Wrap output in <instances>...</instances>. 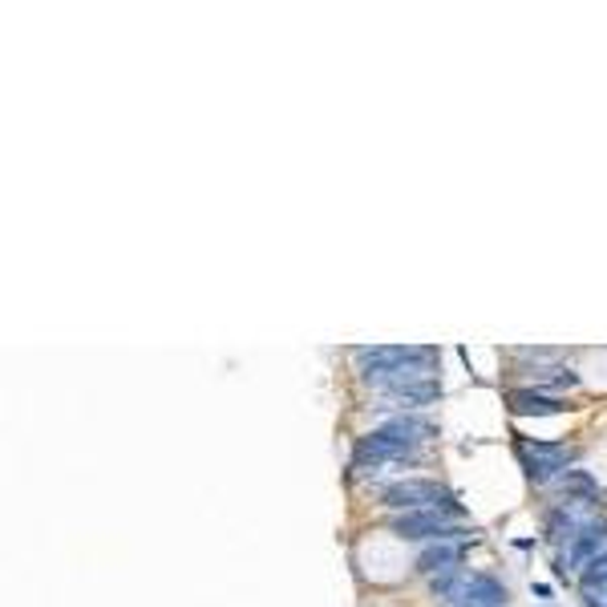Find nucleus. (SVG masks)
<instances>
[{"label":"nucleus","mask_w":607,"mask_h":607,"mask_svg":"<svg viewBox=\"0 0 607 607\" xmlns=\"http://www.w3.org/2000/svg\"><path fill=\"white\" fill-rule=\"evenodd\" d=\"M430 426L426 421H414V417H401V421H389L381 430L365 433L353 450V461L365 470V466H381V461H397L405 454H414L417 445L430 438Z\"/></svg>","instance_id":"f257e3e1"},{"label":"nucleus","mask_w":607,"mask_h":607,"mask_svg":"<svg viewBox=\"0 0 607 607\" xmlns=\"http://www.w3.org/2000/svg\"><path fill=\"white\" fill-rule=\"evenodd\" d=\"M604 547H607V522L592 519L564 547V555H559V571H583V567L592 564V559H599V555H604Z\"/></svg>","instance_id":"423d86ee"},{"label":"nucleus","mask_w":607,"mask_h":607,"mask_svg":"<svg viewBox=\"0 0 607 607\" xmlns=\"http://www.w3.org/2000/svg\"><path fill=\"white\" fill-rule=\"evenodd\" d=\"M519 454L527 461L531 482H551V478L564 475L567 466L579 458L576 445H559V442H519Z\"/></svg>","instance_id":"20e7f679"},{"label":"nucleus","mask_w":607,"mask_h":607,"mask_svg":"<svg viewBox=\"0 0 607 607\" xmlns=\"http://www.w3.org/2000/svg\"><path fill=\"white\" fill-rule=\"evenodd\" d=\"M458 564H461L458 543H433V547L421 551L417 571H426V576H445V571H458Z\"/></svg>","instance_id":"1a4fd4ad"},{"label":"nucleus","mask_w":607,"mask_h":607,"mask_svg":"<svg viewBox=\"0 0 607 607\" xmlns=\"http://www.w3.org/2000/svg\"><path fill=\"white\" fill-rule=\"evenodd\" d=\"M587 522H592V515H587V503H583V498H579V503H571V506H559V510H555V515H551V522H547V534L551 539H555V543H571V539H576L579 531H583V527H587Z\"/></svg>","instance_id":"6e6552de"},{"label":"nucleus","mask_w":607,"mask_h":607,"mask_svg":"<svg viewBox=\"0 0 607 607\" xmlns=\"http://www.w3.org/2000/svg\"><path fill=\"white\" fill-rule=\"evenodd\" d=\"M531 381H539V385H579V377L567 365H543V369H531Z\"/></svg>","instance_id":"9b49d317"},{"label":"nucleus","mask_w":607,"mask_h":607,"mask_svg":"<svg viewBox=\"0 0 607 607\" xmlns=\"http://www.w3.org/2000/svg\"><path fill=\"white\" fill-rule=\"evenodd\" d=\"M356 361L365 372H385L401 365H417V361H438V349L430 344H372V349H356Z\"/></svg>","instance_id":"39448f33"},{"label":"nucleus","mask_w":607,"mask_h":607,"mask_svg":"<svg viewBox=\"0 0 607 607\" xmlns=\"http://www.w3.org/2000/svg\"><path fill=\"white\" fill-rule=\"evenodd\" d=\"M579 592L592 607H607V551L599 559L583 567V576H579Z\"/></svg>","instance_id":"9d476101"},{"label":"nucleus","mask_w":607,"mask_h":607,"mask_svg":"<svg viewBox=\"0 0 607 607\" xmlns=\"http://www.w3.org/2000/svg\"><path fill=\"white\" fill-rule=\"evenodd\" d=\"M381 503L389 510H445V515H458L461 506L454 503V494L438 482H426V478H409V482H397V486H389L381 494Z\"/></svg>","instance_id":"f03ea898"},{"label":"nucleus","mask_w":607,"mask_h":607,"mask_svg":"<svg viewBox=\"0 0 607 607\" xmlns=\"http://www.w3.org/2000/svg\"><path fill=\"white\" fill-rule=\"evenodd\" d=\"M506 405L515 417H551L564 414L567 405L559 397H547V393H534V389H510L506 393Z\"/></svg>","instance_id":"0eeeda50"},{"label":"nucleus","mask_w":607,"mask_h":607,"mask_svg":"<svg viewBox=\"0 0 607 607\" xmlns=\"http://www.w3.org/2000/svg\"><path fill=\"white\" fill-rule=\"evenodd\" d=\"M393 534L414 539V543H454L461 531L450 522L445 510H405L393 519Z\"/></svg>","instance_id":"7ed1b4c3"}]
</instances>
